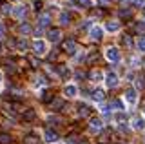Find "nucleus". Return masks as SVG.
Returning a JSON list of instances; mask_svg holds the SVG:
<instances>
[{"mask_svg": "<svg viewBox=\"0 0 145 144\" xmlns=\"http://www.w3.org/2000/svg\"><path fill=\"white\" fill-rule=\"evenodd\" d=\"M123 95H125V100L129 102V104H136V98L138 97H136V89L134 88H127Z\"/></svg>", "mask_w": 145, "mask_h": 144, "instance_id": "0eeeda50", "label": "nucleus"}, {"mask_svg": "<svg viewBox=\"0 0 145 144\" xmlns=\"http://www.w3.org/2000/svg\"><path fill=\"white\" fill-rule=\"evenodd\" d=\"M4 35H6V28H4V26H2V24H0V38H2V37H4Z\"/></svg>", "mask_w": 145, "mask_h": 144, "instance_id": "ea45409f", "label": "nucleus"}, {"mask_svg": "<svg viewBox=\"0 0 145 144\" xmlns=\"http://www.w3.org/2000/svg\"><path fill=\"white\" fill-rule=\"evenodd\" d=\"M35 119H36L35 110H24V120H35Z\"/></svg>", "mask_w": 145, "mask_h": 144, "instance_id": "aec40b11", "label": "nucleus"}, {"mask_svg": "<svg viewBox=\"0 0 145 144\" xmlns=\"http://www.w3.org/2000/svg\"><path fill=\"white\" fill-rule=\"evenodd\" d=\"M47 82V79L44 77V75H36V80H35V84H45Z\"/></svg>", "mask_w": 145, "mask_h": 144, "instance_id": "7c9ffc66", "label": "nucleus"}, {"mask_svg": "<svg viewBox=\"0 0 145 144\" xmlns=\"http://www.w3.org/2000/svg\"><path fill=\"white\" fill-rule=\"evenodd\" d=\"M123 117H125V115H123V111H120V113L116 115V120H120V122H121V120H123Z\"/></svg>", "mask_w": 145, "mask_h": 144, "instance_id": "58836bf2", "label": "nucleus"}, {"mask_svg": "<svg viewBox=\"0 0 145 144\" xmlns=\"http://www.w3.org/2000/svg\"><path fill=\"white\" fill-rule=\"evenodd\" d=\"M138 49L140 51H145V37H142L138 40Z\"/></svg>", "mask_w": 145, "mask_h": 144, "instance_id": "72a5a7b5", "label": "nucleus"}, {"mask_svg": "<svg viewBox=\"0 0 145 144\" xmlns=\"http://www.w3.org/2000/svg\"><path fill=\"white\" fill-rule=\"evenodd\" d=\"M85 73H82V71H76V79H84Z\"/></svg>", "mask_w": 145, "mask_h": 144, "instance_id": "a19ab883", "label": "nucleus"}, {"mask_svg": "<svg viewBox=\"0 0 145 144\" xmlns=\"http://www.w3.org/2000/svg\"><path fill=\"white\" fill-rule=\"evenodd\" d=\"M24 144H38V139L33 137V135H29V137L24 139Z\"/></svg>", "mask_w": 145, "mask_h": 144, "instance_id": "cd10ccee", "label": "nucleus"}, {"mask_svg": "<svg viewBox=\"0 0 145 144\" xmlns=\"http://www.w3.org/2000/svg\"><path fill=\"white\" fill-rule=\"evenodd\" d=\"M33 6H35V11H36V13H38V11H42V2H40V0H36Z\"/></svg>", "mask_w": 145, "mask_h": 144, "instance_id": "c9c22d12", "label": "nucleus"}, {"mask_svg": "<svg viewBox=\"0 0 145 144\" xmlns=\"http://www.w3.org/2000/svg\"><path fill=\"white\" fill-rule=\"evenodd\" d=\"M11 13L16 17V18H24V17L27 15V7H25V6H18V7H15Z\"/></svg>", "mask_w": 145, "mask_h": 144, "instance_id": "9b49d317", "label": "nucleus"}, {"mask_svg": "<svg viewBox=\"0 0 145 144\" xmlns=\"http://www.w3.org/2000/svg\"><path fill=\"white\" fill-rule=\"evenodd\" d=\"M89 35H91V38L96 40V42H100V40L103 38V31H102V28H98V26H93L91 31H89Z\"/></svg>", "mask_w": 145, "mask_h": 144, "instance_id": "423d86ee", "label": "nucleus"}, {"mask_svg": "<svg viewBox=\"0 0 145 144\" xmlns=\"http://www.w3.org/2000/svg\"><path fill=\"white\" fill-rule=\"evenodd\" d=\"M47 37H49V40H51V42L56 44V42H60V38H62V31L56 29V28H54V29H49V31H47Z\"/></svg>", "mask_w": 145, "mask_h": 144, "instance_id": "6e6552de", "label": "nucleus"}, {"mask_svg": "<svg viewBox=\"0 0 145 144\" xmlns=\"http://www.w3.org/2000/svg\"><path fill=\"white\" fill-rule=\"evenodd\" d=\"M27 46H29V44H27V40H25V38L16 40V48H18V51H25Z\"/></svg>", "mask_w": 145, "mask_h": 144, "instance_id": "412c9836", "label": "nucleus"}, {"mask_svg": "<svg viewBox=\"0 0 145 144\" xmlns=\"http://www.w3.org/2000/svg\"><path fill=\"white\" fill-rule=\"evenodd\" d=\"M98 4L105 7V6H109V4H111V0H98Z\"/></svg>", "mask_w": 145, "mask_h": 144, "instance_id": "4c0bfd02", "label": "nucleus"}, {"mask_svg": "<svg viewBox=\"0 0 145 144\" xmlns=\"http://www.w3.org/2000/svg\"><path fill=\"white\" fill-rule=\"evenodd\" d=\"M105 84H107V88H116V86H118V77H116V73H109L107 77H105Z\"/></svg>", "mask_w": 145, "mask_h": 144, "instance_id": "9d476101", "label": "nucleus"}, {"mask_svg": "<svg viewBox=\"0 0 145 144\" xmlns=\"http://www.w3.org/2000/svg\"><path fill=\"white\" fill-rule=\"evenodd\" d=\"M93 98H94V100H103V91H102V89H94V91H93Z\"/></svg>", "mask_w": 145, "mask_h": 144, "instance_id": "a878e982", "label": "nucleus"}, {"mask_svg": "<svg viewBox=\"0 0 145 144\" xmlns=\"http://www.w3.org/2000/svg\"><path fill=\"white\" fill-rule=\"evenodd\" d=\"M63 93H65L67 97H76L78 89H76V86H72V84H69V86H65V88H63Z\"/></svg>", "mask_w": 145, "mask_h": 144, "instance_id": "2eb2a0df", "label": "nucleus"}, {"mask_svg": "<svg viewBox=\"0 0 145 144\" xmlns=\"http://www.w3.org/2000/svg\"><path fill=\"white\" fill-rule=\"evenodd\" d=\"M49 22H51V15H49V13H40L38 15V26L40 28L49 26Z\"/></svg>", "mask_w": 145, "mask_h": 144, "instance_id": "1a4fd4ad", "label": "nucleus"}, {"mask_svg": "<svg viewBox=\"0 0 145 144\" xmlns=\"http://www.w3.org/2000/svg\"><path fill=\"white\" fill-rule=\"evenodd\" d=\"M0 82H2V75H0Z\"/></svg>", "mask_w": 145, "mask_h": 144, "instance_id": "37998d69", "label": "nucleus"}, {"mask_svg": "<svg viewBox=\"0 0 145 144\" xmlns=\"http://www.w3.org/2000/svg\"><path fill=\"white\" fill-rule=\"evenodd\" d=\"M62 106H63V100H62V98H53V100L49 102V108H51V110H54V111H58Z\"/></svg>", "mask_w": 145, "mask_h": 144, "instance_id": "4468645a", "label": "nucleus"}, {"mask_svg": "<svg viewBox=\"0 0 145 144\" xmlns=\"http://www.w3.org/2000/svg\"><path fill=\"white\" fill-rule=\"evenodd\" d=\"M62 49L65 53H69V55H72V53L76 51V42L72 38H69V40H63L62 42Z\"/></svg>", "mask_w": 145, "mask_h": 144, "instance_id": "20e7f679", "label": "nucleus"}, {"mask_svg": "<svg viewBox=\"0 0 145 144\" xmlns=\"http://www.w3.org/2000/svg\"><path fill=\"white\" fill-rule=\"evenodd\" d=\"M133 128L134 129H143L145 128V119H142V117H134L133 119Z\"/></svg>", "mask_w": 145, "mask_h": 144, "instance_id": "f8f14e48", "label": "nucleus"}, {"mask_svg": "<svg viewBox=\"0 0 145 144\" xmlns=\"http://www.w3.org/2000/svg\"><path fill=\"white\" fill-rule=\"evenodd\" d=\"M136 86H138L140 89H143V86H145V82H143V79H138V80H136Z\"/></svg>", "mask_w": 145, "mask_h": 144, "instance_id": "e433bc0d", "label": "nucleus"}, {"mask_svg": "<svg viewBox=\"0 0 145 144\" xmlns=\"http://www.w3.org/2000/svg\"><path fill=\"white\" fill-rule=\"evenodd\" d=\"M136 31H138V33H143V31H145V24L138 22V24H136Z\"/></svg>", "mask_w": 145, "mask_h": 144, "instance_id": "f704fd0d", "label": "nucleus"}, {"mask_svg": "<svg viewBox=\"0 0 145 144\" xmlns=\"http://www.w3.org/2000/svg\"><path fill=\"white\" fill-rule=\"evenodd\" d=\"M51 100H53V95H51V93H47V91H45L44 95H42V102H51Z\"/></svg>", "mask_w": 145, "mask_h": 144, "instance_id": "2f4dec72", "label": "nucleus"}, {"mask_svg": "<svg viewBox=\"0 0 145 144\" xmlns=\"http://www.w3.org/2000/svg\"><path fill=\"white\" fill-rule=\"evenodd\" d=\"M100 60V53L96 51V53H91V55H89V58H87V64H94V62H98Z\"/></svg>", "mask_w": 145, "mask_h": 144, "instance_id": "b1692460", "label": "nucleus"}, {"mask_svg": "<svg viewBox=\"0 0 145 144\" xmlns=\"http://www.w3.org/2000/svg\"><path fill=\"white\" fill-rule=\"evenodd\" d=\"M33 51H35V55H38V57L44 55V53L47 51V44H45L44 40H38V38H36L35 42H33Z\"/></svg>", "mask_w": 145, "mask_h": 144, "instance_id": "f257e3e1", "label": "nucleus"}, {"mask_svg": "<svg viewBox=\"0 0 145 144\" xmlns=\"http://www.w3.org/2000/svg\"><path fill=\"white\" fill-rule=\"evenodd\" d=\"M105 29H107V31H111V33H114V31L120 29V22H116V20H109L107 24H105Z\"/></svg>", "mask_w": 145, "mask_h": 144, "instance_id": "ddd939ff", "label": "nucleus"}, {"mask_svg": "<svg viewBox=\"0 0 145 144\" xmlns=\"http://www.w3.org/2000/svg\"><path fill=\"white\" fill-rule=\"evenodd\" d=\"M11 142H13L11 135H7V133H0V144H11Z\"/></svg>", "mask_w": 145, "mask_h": 144, "instance_id": "5701e85b", "label": "nucleus"}, {"mask_svg": "<svg viewBox=\"0 0 145 144\" xmlns=\"http://www.w3.org/2000/svg\"><path fill=\"white\" fill-rule=\"evenodd\" d=\"M18 31H20V33H24V35H27V33H31V26L24 22V24H20V26H18Z\"/></svg>", "mask_w": 145, "mask_h": 144, "instance_id": "393cba45", "label": "nucleus"}, {"mask_svg": "<svg viewBox=\"0 0 145 144\" xmlns=\"http://www.w3.org/2000/svg\"><path fill=\"white\" fill-rule=\"evenodd\" d=\"M58 133L56 131H53V129H45V133H44V141L47 142V144H56L58 142Z\"/></svg>", "mask_w": 145, "mask_h": 144, "instance_id": "7ed1b4c3", "label": "nucleus"}, {"mask_svg": "<svg viewBox=\"0 0 145 144\" xmlns=\"http://www.w3.org/2000/svg\"><path fill=\"white\" fill-rule=\"evenodd\" d=\"M78 115H80V117L91 115V108H89L87 104H80V106H78Z\"/></svg>", "mask_w": 145, "mask_h": 144, "instance_id": "dca6fc26", "label": "nucleus"}, {"mask_svg": "<svg viewBox=\"0 0 145 144\" xmlns=\"http://www.w3.org/2000/svg\"><path fill=\"white\" fill-rule=\"evenodd\" d=\"M56 69H58V71H60V75H62V77H63V79H67V77H69V75H71V71H69V69H67V67H65V66H62V64H60V66H56Z\"/></svg>", "mask_w": 145, "mask_h": 144, "instance_id": "4be33fe9", "label": "nucleus"}, {"mask_svg": "<svg viewBox=\"0 0 145 144\" xmlns=\"http://www.w3.org/2000/svg\"><path fill=\"white\" fill-rule=\"evenodd\" d=\"M58 20H60V24H62V26H67V24L71 22V15H69V13H60Z\"/></svg>", "mask_w": 145, "mask_h": 144, "instance_id": "6ab92c4d", "label": "nucleus"}, {"mask_svg": "<svg viewBox=\"0 0 145 144\" xmlns=\"http://www.w3.org/2000/svg\"><path fill=\"white\" fill-rule=\"evenodd\" d=\"M107 108H109V110H112V108H116V110H120V111H121V110H123V104H121L120 100H112V102H111V104H109Z\"/></svg>", "mask_w": 145, "mask_h": 144, "instance_id": "bb28decb", "label": "nucleus"}, {"mask_svg": "<svg viewBox=\"0 0 145 144\" xmlns=\"http://www.w3.org/2000/svg\"><path fill=\"white\" fill-rule=\"evenodd\" d=\"M89 79H91V80H94V82H100V80H102V71L93 69V71L89 73Z\"/></svg>", "mask_w": 145, "mask_h": 144, "instance_id": "a211bd4d", "label": "nucleus"}, {"mask_svg": "<svg viewBox=\"0 0 145 144\" xmlns=\"http://www.w3.org/2000/svg\"><path fill=\"white\" fill-rule=\"evenodd\" d=\"M133 4H134V6H142L143 0H133Z\"/></svg>", "mask_w": 145, "mask_h": 144, "instance_id": "79ce46f5", "label": "nucleus"}, {"mask_svg": "<svg viewBox=\"0 0 145 144\" xmlns=\"http://www.w3.org/2000/svg\"><path fill=\"white\" fill-rule=\"evenodd\" d=\"M121 42H123L127 48H133V40H131V37H129V35H123V38H121Z\"/></svg>", "mask_w": 145, "mask_h": 144, "instance_id": "c85d7f7f", "label": "nucleus"}, {"mask_svg": "<svg viewBox=\"0 0 145 144\" xmlns=\"http://www.w3.org/2000/svg\"><path fill=\"white\" fill-rule=\"evenodd\" d=\"M105 55H107V58L111 62H118L120 60V51H118V48H107V51H105Z\"/></svg>", "mask_w": 145, "mask_h": 144, "instance_id": "39448f33", "label": "nucleus"}, {"mask_svg": "<svg viewBox=\"0 0 145 144\" xmlns=\"http://www.w3.org/2000/svg\"><path fill=\"white\" fill-rule=\"evenodd\" d=\"M131 9H120V17H125V18H131Z\"/></svg>", "mask_w": 145, "mask_h": 144, "instance_id": "473e14b6", "label": "nucleus"}, {"mask_svg": "<svg viewBox=\"0 0 145 144\" xmlns=\"http://www.w3.org/2000/svg\"><path fill=\"white\" fill-rule=\"evenodd\" d=\"M11 11H13L11 4H4V6H2V13H4V15H7V13H11Z\"/></svg>", "mask_w": 145, "mask_h": 144, "instance_id": "c756f323", "label": "nucleus"}, {"mask_svg": "<svg viewBox=\"0 0 145 144\" xmlns=\"http://www.w3.org/2000/svg\"><path fill=\"white\" fill-rule=\"evenodd\" d=\"M76 7H93V2L91 0H72Z\"/></svg>", "mask_w": 145, "mask_h": 144, "instance_id": "f3484780", "label": "nucleus"}, {"mask_svg": "<svg viewBox=\"0 0 145 144\" xmlns=\"http://www.w3.org/2000/svg\"><path fill=\"white\" fill-rule=\"evenodd\" d=\"M89 129L93 133H100L103 129V124H102V120L100 119H96V117H93V119L89 120Z\"/></svg>", "mask_w": 145, "mask_h": 144, "instance_id": "f03ea898", "label": "nucleus"}]
</instances>
